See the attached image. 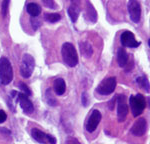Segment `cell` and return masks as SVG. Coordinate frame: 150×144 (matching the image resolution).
I'll use <instances>...</instances> for the list:
<instances>
[{
	"label": "cell",
	"instance_id": "1",
	"mask_svg": "<svg viewBox=\"0 0 150 144\" xmlns=\"http://www.w3.org/2000/svg\"><path fill=\"white\" fill-rule=\"evenodd\" d=\"M61 54L64 63L69 67H75L78 64V54L73 44L66 42L62 45Z\"/></svg>",
	"mask_w": 150,
	"mask_h": 144
},
{
	"label": "cell",
	"instance_id": "2",
	"mask_svg": "<svg viewBox=\"0 0 150 144\" xmlns=\"http://www.w3.org/2000/svg\"><path fill=\"white\" fill-rule=\"evenodd\" d=\"M13 79V69L11 63L6 57L0 58V82L3 85H7Z\"/></svg>",
	"mask_w": 150,
	"mask_h": 144
},
{
	"label": "cell",
	"instance_id": "3",
	"mask_svg": "<svg viewBox=\"0 0 150 144\" xmlns=\"http://www.w3.org/2000/svg\"><path fill=\"white\" fill-rule=\"evenodd\" d=\"M129 104L132 115L134 117H138L139 115L143 113L145 107H146V100L142 94L131 95L129 98Z\"/></svg>",
	"mask_w": 150,
	"mask_h": 144
},
{
	"label": "cell",
	"instance_id": "4",
	"mask_svg": "<svg viewBox=\"0 0 150 144\" xmlns=\"http://www.w3.org/2000/svg\"><path fill=\"white\" fill-rule=\"evenodd\" d=\"M35 67L34 58L30 54H24L20 66V74L23 78H29L32 75Z\"/></svg>",
	"mask_w": 150,
	"mask_h": 144
},
{
	"label": "cell",
	"instance_id": "5",
	"mask_svg": "<svg viewBox=\"0 0 150 144\" xmlns=\"http://www.w3.org/2000/svg\"><path fill=\"white\" fill-rule=\"evenodd\" d=\"M116 103H117V118L119 122H123L126 119L128 115V105L126 102L125 95L120 94L116 97Z\"/></svg>",
	"mask_w": 150,
	"mask_h": 144
},
{
	"label": "cell",
	"instance_id": "6",
	"mask_svg": "<svg viewBox=\"0 0 150 144\" xmlns=\"http://www.w3.org/2000/svg\"><path fill=\"white\" fill-rule=\"evenodd\" d=\"M116 83H117V81H116L115 77L104 79L102 82L97 86V92L101 95H109L114 92Z\"/></svg>",
	"mask_w": 150,
	"mask_h": 144
},
{
	"label": "cell",
	"instance_id": "7",
	"mask_svg": "<svg viewBox=\"0 0 150 144\" xmlns=\"http://www.w3.org/2000/svg\"><path fill=\"white\" fill-rule=\"evenodd\" d=\"M128 12L130 19L135 23H138L141 18V6L137 0H129L128 1Z\"/></svg>",
	"mask_w": 150,
	"mask_h": 144
},
{
	"label": "cell",
	"instance_id": "8",
	"mask_svg": "<svg viewBox=\"0 0 150 144\" xmlns=\"http://www.w3.org/2000/svg\"><path fill=\"white\" fill-rule=\"evenodd\" d=\"M31 136L39 143H48V144H56V139L52 135L46 134L45 132L39 130L37 128H33L31 130Z\"/></svg>",
	"mask_w": 150,
	"mask_h": 144
},
{
	"label": "cell",
	"instance_id": "9",
	"mask_svg": "<svg viewBox=\"0 0 150 144\" xmlns=\"http://www.w3.org/2000/svg\"><path fill=\"white\" fill-rule=\"evenodd\" d=\"M120 41L124 47L136 48L140 45V42L135 39V36L130 31H124L120 36Z\"/></svg>",
	"mask_w": 150,
	"mask_h": 144
},
{
	"label": "cell",
	"instance_id": "10",
	"mask_svg": "<svg viewBox=\"0 0 150 144\" xmlns=\"http://www.w3.org/2000/svg\"><path fill=\"white\" fill-rule=\"evenodd\" d=\"M17 100L19 102V105L22 108L24 113L30 114L34 111V106H33V103L30 99L28 98L27 95H25L24 93H17Z\"/></svg>",
	"mask_w": 150,
	"mask_h": 144
},
{
	"label": "cell",
	"instance_id": "11",
	"mask_svg": "<svg viewBox=\"0 0 150 144\" xmlns=\"http://www.w3.org/2000/svg\"><path fill=\"white\" fill-rule=\"evenodd\" d=\"M101 120V113L99 110H93L86 122V130L88 132H94L97 128Z\"/></svg>",
	"mask_w": 150,
	"mask_h": 144
},
{
	"label": "cell",
	"instance_id": "12",
	"mask_svg": "<svg viewBox=\"0 0 150 144\" xmlns=\"http://www.w3.org/2000/svg\"><path fill=\"white\" fill-rule=\"evenodd\" d=\"M147 131V121L144 118H139L134 122L130 132L134 136H143Z\"/></svg>",
	"mask_w": 150,
	"mask_h": 144
},
{
	"label": "cell",
	"instance_id": "13",
	"mask_svg": "<svg viewBox=\"0 0 150 144\" xmlns=\"http://www.w3.org/2000/svg\"><path fill=\"white\" fill-rule=\"evenodd\" d=\"M80 13V2L79 0H73L72 5L68 8V15L72 22H76Z\"/></svg>",
	"mask_w": 150,
	"mask_h": 144
},
{
	"label": "cell",
	"instance_id": "14",
	"mask_svg": "<svg viewBox=\"0 0 150 144\" xmlns=\"http://www.w3.org/2000/svg\"><path fill=\"white\" fill-rule=\"evenodd\" d=\"M53 89H54L55 93L58 96H61L65 93V90H66V84H65V81L62 78H57L56 80L54 81V84H53Z\"/></svg>",
	"mask_w": 150,
	"mask_h": 144
},
{
	"label": "cell",
	"instance_id": "15",
	"mask_svg": "<svg viewBox=\"0 0 150 144\" xmlns=\"http://www.w3.org/2000/svg\"><path fill=\"white\" fill-rule=\"evenodd\" d=\"M128 59H129V56H128L126 50L124 48H119L117 51V62L119 64V66L120 67L126 66V64L128 63Z\"/></svg>",
	"mask_w": 150,
	"mask_h": 144
},
{
	"label": "cell",
	"instance_id": "16",
	"mask_svg": "<svg viewBox=\"0 0 150 144\" xmlns=\"http://www.w3.org/2000/svg\"><path fill=\"white\" fill-rule=\"evenodd\" d=\"M26 10H27L29 15H31V17H37V16L41 13V7L38 5L37 3L31 2V3L27 4Z\"/></svg>",
	"mask_w": 150,
	"mask_h": 144
},
{
	"label": "cell",
	"instance_id": "17",
	"mask_svg": "<svg viewBox=\"0 0 150 144\" xmlns=\"http://www.w3.org/2000/svg\"><path fill=\"white\" fill-rule=\"evenodd\" d=\"M79 47H80V52L81 54L83 55L86 58H89L91 57V55L93 53V49L91 47V45L89 44L88 42L84 41V42H80L79 43Z\"/></svg>",
	"mask_w": 150,
	"mask_h": 144
},
{
	"label": "cell",
	"instance_id": "18",
	"mask_svg": "<svg viewBox=\"0 0 150 144\" xmlns=\"http://www.w3.org/2000/svg\"><path fill=\"white\" fill-rule=\"evenodd\" d=\"M87 16H88L89 20L92 22H96L97 20V13L94 7L91 5L90 3H87Z\"/></svg>",
	"mask_w": 150,
	"mask_h": 144
},
{
	"label": "cell",
	"instance_id": "19",
	"mask_svg": "<svg viewBox=\"0 0 150 144\" xmlns=\"http://www.w3.org/2000/svg\"><path fill=\"white\" fill-rule=\"evenodd\" d=\"M136 82L138 83V85L141 88H143L144 90H146L147 92H149V81L145 76H141L136 79Z\"/></svg>",
	"mask_w": 150,
	"mask_h": 144
},
{
	"label": "cell",
	"instance_id": "20",
	"mask_svg": "<svg viewBox=\"0 0 150 144\" xmlns=\"http://www.w3.org/2000/svg\"><path fill=\"white\" fill-rule=\"evenodd\" d=\"M44 18H45V20L48 21V22L55 23L61 19V16H60V14H58V13H50V14L46 13L44 16Z\"/></svg>",
	"mask_w": 150,
	"mask_h": 144
},
{
	"label": "cell",
	"instance_id": "21",
	"mask_svg": "<svg viewBox=\"0 0 150 144\" xmlns=\"http://www.w3.org/2000/svg\"><path fill=\"white\" fill-rule=\"evenodd\" d=\"M9 2L10 0H3L2 1V4H1V13H2V16L4 18L7 16L8 14V10H9Z\"/></svg>",
	"mask_w": 150,
	"mask_h": 144
},
{
	"label": "cell",
	"instance_id": "22",
	"mask_svg": "<svg viewBox=\"0 0 150 144\" xmlns=\"http://www.w3.org/2000/svg\"><path fill=\"white\" fill-rule=\"evenodd\" d=\"M19 87H20V89L21 91H22V93H24L25 95H27V96H31V94H32V92H31V90L29 89V87L26 84H24L21 82L20 84H19Z\"/></svg>",
	"mask_w": 150,
	"mask_h": 144
},
{
	"label": "cell",
	"instance_id": "23",
	"mask_svg": "<svg viewBox=\"0 0 150 144\" xmlns=\"http://www.w3.org/2000/svg\"><path fill=\"white\" fill-rule=\"evenodd\" d=\"M42 2L45 6L48 7V8L54 9L55 7H56V5H55V3H54V0H42Z\"/></svg>",
	"mask_w": 150,
	"mask_h": 144
},
{
	"label": "cell",
	"instance_id": "24",
	"mask_svg": "<svg viewBox=\"0 0 150 144\" xmlns=\"http://www.w3.org/2000/svg\"><path fill=\"white\" fill-rule=\"evenodd\" d=\"M65 144H80V142H79L76 138L69 136V137L66 139V141H65Z\"/></svg>",
	"mask_w": 150,
	"mask_h": 144
},
{
	"label": "cell",
	"instance_id": "25",
	"mask_svg": "<svg viewBox=\"0 0 150 144\" xmlns=\"http://www.w3.org/2000/svg\"><path fill=\"white\" fill-rule=\"evenodd\" d=\"M31 23H32V26H33V28H34V30H36L40 26V21H38L37 19H36V17L31 18Z\"/></svg>",
	"mask_w": 150,
	"mask_h": 144
},
{
	"label": "cell",
	"instance_id": "26",
	"mask_svg": "<svg viewBox=\"0 0 150 144\" xmlns=\"http://www.w3.org/2000/svg\"><path fill=\"white\" fill-rule=\"evenodd\" d=\"M81 100H82V104H83V106H87V105H88V97H87L86 92L82 93Z\"/></svg>",
	"mask_w": 150,
	"mask_h": 144
},
{
	"label": "cell",
	"instance_id": "27",
	"mask_svg": "<svg viewBox=\"0 0 150 144\" xmlns=\"http://www.w3.org/2000/svg\"><path fill=\"white\" fill-rule=\"evenodd\" d=\"M7 119V115L3 110H0V123H3L5 122V120Z\"/></svg>",
	"mask_w": 150,
	"mask_h": 144
},
{
	"label": "cell",
	"instance_id": "28",
	"mask_svg": "<svg viewBox=\"0 0 150 144\" xmlns=\"http://www.w3.org/2000/svg\"><path fill=\"white\" fill-rule=\"evenodd\" d=\"M115 102H116V98H113V99L109 102V109L110 110H113V108H114V104H113V103H115Z\"/></svg>",
	"mask_w": 150,
	"mask_h": 144
}]
</instances>
